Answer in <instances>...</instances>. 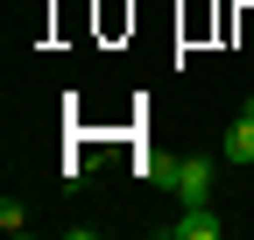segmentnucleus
Masks as SVG:
<instances>
[{"instance_id": "nucleus-3", "label": "nucleus", "mask_w": 254, "mask_h": 240, "mask_svg": "<svg viewBox=\"0 0 254 240\" xmlns=\"http://www.w3.org/2000/svg\"><path fill=\"white\" fill-rule=\"evenodd\" d=\"M226 163H254V113L240 106V120L226 127Z\"/></svg>"}, {"instance_id": "nucleus-2", "label": "nucleus", "mask_w": 254, "mask_h": 240, "mask_svg": "<svg viewBox=\"0 0 254 240\" xmlns=\"http://www.w3.org/2000/svg\"><path fill=\"white\" fill-rule=\"evenodd\" d=\"M163 233H170V240H219V233H226V219H219L212 205H184V219H170Z\"/></svg>"}, {"instance_id": "nucleus-5", "label": "nucleus", "mask_w": 254, "mask_h": 240, "mask_svg": "<svg viewBox=\"0 0 254 240\" xmlns=\"http://www.w3.org/2000/svg\"><path fill=\"white\" fill-rule=\"evenodd\" d=\"M247 113H254V92H247Z\"/></svg>"}, {"instance_id": "nucleus-4", "label": "nucleus", "mask_w": 254, "mask_h": 240, "mask_svg": "<svg viewBox=\"0 0 254 240\" xmlns=\"http://www.w3.org/2000/svg\"><path fill=\"white\" fill-rule=\"evenodd\" d=\"M0 226H7V233H21V226H28V212H21L14 198H0Z\"/></svg>"}, {"instance_id": "nucleus-1", "label": "nucleus", "mask_w": 254, "mask_h": 240, "mask_svg": "<svg viewBox=\"0 0 254 240\" xmlns=\"http://www.w3.org/2000/svg\"><path fill=\"white\" fill-rule=\"evenodd\" d=\"M155 184H163L177 205H212V163H205V156H177V163H155Z\"/></svg>"}]
</instances>
